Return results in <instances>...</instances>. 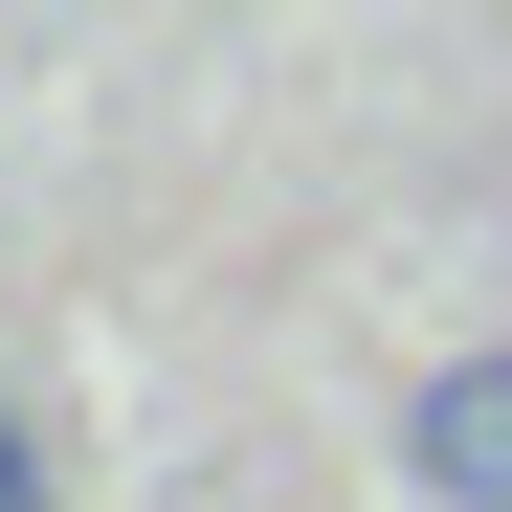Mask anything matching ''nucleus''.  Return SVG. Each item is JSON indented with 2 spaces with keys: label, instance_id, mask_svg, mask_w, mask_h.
I'll use <instances>...</instances> for the list:
<instances>
[{
  "label": "nucleus",
  "instance_id": "f257e3e1",
  "mask_svg": "<svg viewBox=\"0 0 512 512\" xmlns=\"http://www.w3.org/2000/svg\"><path fill=\"white\" fill-rule=\"evenodd\" d=\"M401 468H423V512H512V334L401 379Z\"/></svg>",
  "mask_w": 512,
  "mask_h": 512
},
{
  "label": "nucleus",
  "instance_id": "f03ea898",
  "mask_svg": "<svg viewBox=\"0 0 512 512\" xmlns=\"http://www.w3.org/2000/svg\"><path fill=\"white\" fill-rule=\"evenodd\" d=\"M0 512H45V423L23 401H0Z\"/></svg>",
  "mask_w": 512,
  "mask_h": 512
}]
</instances>
